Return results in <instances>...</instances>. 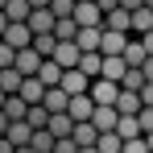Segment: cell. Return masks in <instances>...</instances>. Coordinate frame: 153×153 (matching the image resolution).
<instances>
[{
    "label": "cell",
    "instance_id": "35",
    "mask_svg": "<svg viewBox=\"0 0 153 153\" xmlns=\"http://www.w3.org/2000/svg\"><path fill=\"white\" fill-rule=\"evenodd\" d=\"M54 153H79V145H75V137H66V141H58V145H54Z\"/></svg>",
    "mask_w": 153,
    "mask_h": 153
},
{
    "label": "cell",
    "instance_id": "38",
    "mask_svg": "<svg viewBox=\"0 0 153 153\" xmlns=\"http://www.w3.org/2000/svg\"><path fill=\"white\" fill-rule=\"evenodd\" d=\"M141 75H145V83H153V58H145V66H141Z\"/></svg>",
    "mask_w": 153,
    "mask_h": 153
},
{
    "label": "cell",
    "instance_id": "16",
    "mask_svg": "<svg viewBox=\"0 0 153 153\" xmlns=\"http://www.w3.org/2000/svg\"><path fill=\"white\" fill-rule=\"evenodd\" d=\"M141 91H120V100H116V112L120 116H141Z\"/></svg>",
    "mask_w": 153,
    "mask_h": 153
},
{
    "label": "cell",
    "instance_id": "7",
    "mask_svg": "<svg viewBox=\"0 0 153 153\" xmlns=\"http://www.w3.org/2000/svg\"><path fill=\"white\" fill-rule=\"evenodd\" d=\"M62 91H66L71 100H75V95H87V91H91V79L83 75V71H66V75H62Z\"/></svg>",
    "mask_w": 153,
    "mask_h": 153
},
{
    "label": "cell",
    "instance_id": "40",
    "mask_svg": "<svg viewBox=\"0 0 153 153\" xmlns=\"http://www.w3.org/2000/svg\"><path fill=\"white\" fill-rule=\"evenodd\" d=\"M0 153H17V149H13V141H8V137H0Z\"/></svg>",
    "mask_w": 153,
    "mask_h": 153
},
{
    "label": "cell",
    "instance_id": "25",
    "mask_svg": "<svg viewBox=\"0 0 153 153\" xmlns=\"http://www.w3.org/2000/svg\"><path fill=\"white\" fill-rule=\"evenodd\" d=\"M21 83H25L21 71H13V66H8V71H0V91H4V95H17V91H21Z\"/></svg>",
    "mask_w": 153,
    "mask_h": 153
},
{
    "label": "cell",
    "instance_id": "27",
    "mask_svg": "<svg viewBox=\"0 0 153 153\" xmlns=\"http://www.w3.org/2000/svg\"><path fill=\"white\" fill-rule=\"evenodd\" d=\"M54 37H58V42H75V37H79V25H75V17L58 21V25H54Z\"/></svg>",
    "mask_w": 153,
    "mask_h": 153
},
{
    "label": "cell",
    "instance_id": "29",
    "mask_svg": "<svg viewBox=\"0 0 153 153\" xmlns=\"http://www.w3.org/2000/svg\"><path fill=\"white\" fill-rule=\"evenodd\" d=\"M33 50L42 54V58H54V50H58V37H54V33H42V37H33Z\"/></svg>",
    "mask_w": 153,
    "mask_h": 153
},
{
    "label": "cell",
    "instance_id": "24",
    "mask_svg": "<svg viewBox=\"0 0 153 153\" xmlns=\"http://www.w3.org/2000/svg\"><path fill=\"white\" fill-rule=\"evenodd\" d=\"M116 137H120V141H137V137H141V120H137V116H120Z\"/></svg>",
    "mask_w": 153,
    "mask_h": 153
},
{
    "label": "cell",
    "instance_id": "2",
    "mask_svg": "<svg viewBox=\"0 0 153 153\" xmlns=\"http://www.w3.org/2000/svg\"><path fill=\"white\" fill-rule=\"evenodd\" d=\"M0 42L13 46L17 54H21V50H33V29H29V25H8V33H4Z\"/></svg>",
    "mask_w": 153,
    "mask_h": 153
},
{
    "label": "cell",
    "instance_id": "14",
    "mask_svg": "<svg viewBox=\"0 0 153 153\" xmlns=\"http://www.w3.org/2000/svg\"><path fill=\"white\" fill-rule=\"evenodd\" d=\"M100 42H103V29H79V37H75V46L83 54H100Z\"/></svg>",
    "mask_w": 153,
    "mask_h": 153
},
{
    "label": "cell",
    "instance_id": "9",
    "mask_svg": "<svg viewBox=\"0 0 153 153\" xmlns=\"http://www.w3.org/2000/svg\"><path fill=\"white\" fill-rule=\"evenodd\" d=\"M103 29H108V33H128V37H132V13H124V8L108 13V17H103Z\"/></svg>",
    "mask_w": 153,
    "mask_h": 153
},
{
    "label": "cell",
    "instance_id": "28",
    "mask_svg": "<svg viewBox=\"0 0 153 153\" xmlns=\"http://www.w3.org/2000/svg\"><path fill=\"white\" fill-rule=\"evenodd\" d=\"M54 145H58V141H54L46 128H42V132H33V141H29V149H33V153H54Z\"/></svg>",
    "mask_w": 153,
    "mask_h": 153
},
{
    "label": "cell",
    "instance_id": "46",
    "mask_svg": "<svg viewBox=\"0 0 153 153\" xmlns=\"http://www.w3.org/2000/svg\"><path fill=\"white\" fill-rule=\"evenodd\" d=\"M79 153H100V149H79Z\"/></svg>",
    "mask_w": 153,
    "mask_h": 153
},
{
    "label": "cell",
    "instance_id": "36",
    "mask_svg": "<svg viewBox=\"0 0 153 153\" xmlns=\"http://www.w3.org/2000/svg\"><path fill=\"white\" fill-rule=\"evenodd\" d=\"M141 103H145V108H153V83H145V87H141Z\"/></svg>",
    "mask_w": 153,
    "mask_h": 153
},
{
    "label": "cell",
    "instance_id": "4",
    "mask_svg": "<svg viewBox=\"0 0 153 153\" xmlns=\"http://www.w3.org/2000/svg\"><path fill=\"white\" fill-rule=\"evenodd\" d=\"M42 54L37 50H21L17 54V62H13V71H21V79H37V71H42Z\"/></svg>",
    "mask_w": 153,
    "mask_h": 153
},
{
    "label": "cell",
    "instance_id": "13",
    "mask_svg": "<svg viewBox=\"0 0 153 153\" xmlns=\"http://www.w3.org/2000/svg\"><path fill=\"white\" fill-rule=\"evenodd\" d=\"M42 108H46L50 116H62V112L71 108V95H66L62 87H50V91H46V103H42Z\"/></svg>",
    "mask_w": 153,
    "mask_h": 153
},
{
    "label": "cell",
    "instance_id": "12",
    "mask_svg": "<svg viewBox=\"0 0 153 153\" xmlns=\"http://www.w3.org/2000/svg\"><path fill=\"white\" fill-rule=\"evenodd\" d=\"M46 132H50L54 141H66V137H75V120L62 112V116H50V124H46Z\"/></svg>",
    "mask_w": 153,
    "mask_h": 153
},
{
    "label": "cell",
    "instance_id": "1",
    "mask_svg": "<svg viewBox=\"0 0 153 153\" xmlns=\"http://www.w3.org/2000/svg\"><path fill=\"white\" fill-rule=\"evenodd\" d=\"M91 100L100 103V108H116V100H120V83L95 79V83H91Z\"/></svg>",
    "mask_w": 153,
    "mask_h": 153
},
{
    "label": "cell",
    "instance_id": "37",
    "mask_svg": "<svg viewBox=\"0 0 153 153\" xmlns=\"http://www.w3.org/2000/svg\"><path fill=\"white\" fill-rule=\"evenodd\" d=\"M120 8L124 13H137V8H145V0H120Z\"/></svg>",
    "mask_w": 153,
    "mask_h": 153
},
{
    "label": "cell",
    "instance_id": "30",
    "mask_svg": "<svg viewBox=\"0 0 153 153\" xmlns=\"http://www.w3.org/2000/svg\"><path fill=\"white\" fill-rule=\"evenodd\" d=\"M95 149H100V153H120V149H124V141H120L116 132H100V141H95Z\"/></svg>",
    "mask_w": 153,
    "mask_h": 153
},
{
    "label": "cell",
    "instance_id": "5",
    "mask_svg": "<svg viewBox=\"0 0 153 153\" xmlns=\"http://www.w3.org/2000/svg\"><path fill=\"white\" fill-rule=\"evenodd\" d=\"M124 50H128V33H108L103 29V42H100L103 58H124Z\"/></svg>",
    "mask_w": 153,
    "mask_h": 153
},
{
    "label": "cell",
    "instance_id": "3",
    "mask_svg": "<svg viewBox=\"0 0 153 153\" xmlns=\"http://www.w3.org/2000/svg\"><path fill=\"white\" fill-rule=\"evenodd\" d=\"M66 116H71L75 124H87V120L95 116V100H91V91H87V95H75L71 108H66Z\"/></svg>",
    "mask_w": 153,
    "mask_h": 153
},
{
    "label": "cell",
    "instance_id": "18",
    "mask_svg": "<svg viewBox=\"0 0 153 153\" xmlns=\"http://www.w3.org/2000/svg\"><path fill=\"white\" fill-rule=\"evenodd\" d=\"M95 141H100V128L91 124V120L87 124H75V145L79 149H95Z\"/></svg>",
    "mask_w": 153,
    "mask_h": 153
},
{
    "label": "cell",
    "instance_id": "15",
    "mask_svg": "<svg viewBox=\"0 0 153 153\" xmlns=\"http://www.w3.org/2000/svg\"><path fill=\"white\" fill-rule=\"evenodd\" d=\"M8 141H13V149H29V141H33V128L25 124V120H17V124H8V132H4Z\"/></svg>",
    "mask_w": 153,
    "mask_h": 153
},
{
    "label": "cell",
    "instance_id": "43",
    "mask_svg": "<svg viewBox=\"0 0 153 153\" xmlns=\"http://www.w3.org/2000/svg\"><path fill=\"white\" fill-rule=\"evenodd\" d=\"M4 33H8V17L0 13V37H4Z\"/></svg>",
    "mask_w": 153,
    "mask_h": 153
},
{
    "label": "cell",
    "instance_id": "39",
    "mask_svg": "<svg viewBox=\"0 0 153 153\" xmlns=\"http://www.w3.org/2000/svg\"><path fill=\"white\" fill-rule=\"evenodd\" d=\"M141 46H145V54L153 58V33H145V37H141Z\"/></svg>",
    "mask_w": 153,
    "mask_h": 153
},
{
    "label": "cell",
    "instance_id": "31",
    "mask_svg": "<svg viewBox=\"0 0 153 153\" xmlns=\"http://www.w3.org/2000/svg\"><path fill=\"white\" fill-rule=\"evenodd\" d=\"M75 8H79V0H54V4H50V13L58 17V21H66V17H75Z\"/></svg>",
    "mask_w": 153,
    "mask_h": 153
},
{
    "label": "cell",
    "instance_id": "41",
    "mask_svg": "<svg viewBox=\"0 0 153 153\" xmlns=\"http://www.w3.org/2000/svg\"><path fill=\"white\" fill-rule=\"evenodd\" d=\"M54 0H29V8H50Z\"/></svg>",
    "mask_w": 153,
    "mask_h": 153
},
{
    "label": "cell",
    "instance_id": "33",
    "mask_svg": "<svg viewBox=\"0 0 153 153\" xmlns=\"http://www.w3.org/2000/svg\"><path fill=\"white\" fill-rule=\"evenodd\" d=\"M137 120H141V137H149V132H153V108H141Z\"/></svg>",
    "mask_w": 153,
    "mask_h": 153
},
{
    "label": "cell",
    "instance_id": "34",
    "mask_svg": "<svg viewBox=\"0 0 153 153\" xmlns=\"http://www.w3.org/2000/svg\"><path fill=\"white\" fill-rule=\"evenodd\" d=\"M120 153H149V145H145V137H137V141H124Z\"/></svg>",
    "mask_w": 153,
    "mask_h": 153
},
{
    "label": "cell",
    "instance_id": "47",
    "mask_svg": "<svg viewBox=\"0 0 153 153\" xmlns=\"http://www.w3.org/2000/svg\"><path fill=\"white\" fill-rule=\"evenodd\" d=\"M79 4H95V0H79Z\"/></svg>",
    "mask_w": 153,
    "mask_h": 153
},
{
    "label": "cell",
    "instance_id": "19",
    "mask_svg": "<svg viewBox=\"0 0 153 153\" xmlns=\"http://www.w3.org/2000/svg\"><path fill=\"white\" fill-rule=\"evenodd\" d=\"M17 95H21V100H25L29 108H33V103H46V87H42V83H37V79H25V83H21V91H17Z\"/></svg>",
    "mask_w": 153,
    "mask_h": 153
},
{
    "label": "cell",
    "instance_id": "50",
    "mask_svg": "<svg viewBox=\"0 0 153 153\" xmlns=\"http://www.w3.org/2000/svg\"><path fill=\"white\" fill-rule=\"evenodd\" d=\"M17 153H33V149H17Z\"/></svg>",
    "mask_w": 153,
    "mask_h": 153
},
{
    "label": "cell",
    "instance_id": "8",
    "mask_svg": "<svg viewBox=\"0 0 153 153\" xmlns=\"http://www.w3.org/2000/svg\"><path fill=\"white\" fill-rule=\"evenodd\" d=\"M58 25V17H54L50 8H33V17H29V29H33V37H42V33H54Z\"/></svg>",
    "mask_w": 153,
    "mask_h": 153
},
{
    "label": "cell",
    "instance_id": "48",
    "mask_svg": "<svg viewBox=\"0 0 153 153\" xmlns=\"http://www.w3.org/2000/svg\"><path fill=\"white\" fill-rule=\"evenodd\" d=\"M4 4H8V0H0V13H4Z\"/></svg>",
    "mask_w": 153,
    "mask_h": 153
},
{
    "label": "cell",
    "instance_id": "49",
    "mask_svg": "<svg viewBox=\"0 0 153 153\" xmlns=\"http://www.w3.org/2000/svg\"><path fill=\"white\" fill-rule=\"evenodd\" d=\"M145 8H153V0H145Z\"/></svg>",
    "mask_w": 153,
    "mask_h": 153
},
{
    "label": "cell",
    "instance_id": "22",
    "mask_svg": "<svg viewBox=\"0 0 153 153\" xmlns=\"http://www.w3.org/2000/svg\"><path fill=\"white\" fill-rule=\"evenodd\" d=\"M153 33V8H137L132 13V37H145Z\"/></svg>",
    "mask_w": 153,
    "mask_h": 153
},
{
    "label": "cell",
    "instance_id": "21",
    "mask_svg": "<svg viewBox=\"0 0 153 153\" xmlns=\"http://www.w3.org/2000/svg\"><path fill=\"white\" fill-rule=\"evenodd\" d=\"M79 71L95 83V79L103 75V54H83V58H79Z\"/></svg>",
    "mask_w": 153,
    "mask_h": 153
},
{
    "label": "cell",
    "instance_id": "23",
    "mask_svg": "<svg viewBox=\"0 0 153 153\" xmlns=\"http://www.w3.org/2000/svg\"><path fill=\"white\" fill-rule=\"evenodd\" d=\"M4 116H8V124L25 120V116H29V103L21 100V95H8V103H4Z\"/></svg>",
    "mask_w": 153,
    "mask_h": 153
},
{
    "label": "cell",
    "instance_id": "45",
    "mask_svg": "<svg viewBox=\"0 0 153 153\" xmlns=\"http://www.w3.org/2000/svg\"><path fill=\"white\" fill-rule=\"evenodd\" d=\"M145 145H149V153H153V132H149V137H145Z\"/></svg>",
    "mask_w": 153,
    "mask_h": 153
},
{
    "label": "cell",
    "instance_id": "17",
    "mask_svg": "<svg viewBox=\"0 0 153 153\" xmlns=\"http://www.w3.org/2000/svg\"><path fill=\"white\" fill-rule=\"evenodd\" d=\"M124 75H128V62H124V58H103V75L100 79H108V83H124Z\"/></svg>",
    "mask_w": 153,
    "mask_h": 153
},
{
    "label": "cell",
    "instance_id": "6",
    "mask_svg": "<svg viewBox=\"0 0 153 153\" xmlns=\"http://www.w3.org/2000/svg\"><path fill=\"white\" fill-rule=\"evenodd\" d=\"M79 58H83V50H79L75 42H58V50H54V62H58L62 71H79Z\"/></svg>",
    "mask_w": 153,
    "mask_h": 153
},
{
    "label": "cell",
    "instance_id": "26",
    "mask_svg": "<svg viewBox=\"0 0 153 153\" xmlns=\"http://www.w3.org/2000/svg\"><path fill=\"white\" fill-rule=\"evenodd\" d=\"M25 124L33 128V132H42V128L50 124V112H46L42 103H33V108H29V116H25Z\"/></svg>",
    "mask_w": 153,
    "mask_h": 153
},
{
    "label": "cell",
    "instance_id": "42",
    "mask_svg": "<svg viewBox=\"0 0 153 153\" xmlns=\"http://www.w3.org/2000/svg\"><path fill=\"white\" fill-rule=\"evenodd\" d=\"M4 132H8V116L0 112V137H4Z\"/></svg>",
    "mask_w": 153,
    "mask_h": 153
},
{
    "label": "cell",
    "instance_id": "44",
    "mask_svg": "<svg viewBox=\"0 0 153 153\" xmlns=\"http://www.w3.org/2000/svg\"><path fill=\"white\" fill-rule=\"evenodd\" d=\"M4 103H8V95H4V91H0V112H4Z\"/></svg>",
    "mask_w": 153,
    "mask_h": 153
},
{
    "label": "cell",
    "instance_id": "20",
    "mask_svg": "<svg viewBox=\"0 0 153 153\" xmlns=\"http://www.w3.org/2000/svg\"><path fill=\"white\" fill-rule=\"evenodd\" d=\"M145 58H149V54H145V46H141V37H128V50H124V62H128V66H132V71H141V66H145Z\"/></svg>",
    "mask_w": 153,
    "mask_h": 153
},
{
    "label": "cell",
    "instance_id": "32",
    "mask_svg": "<svg viewBox=\"0 0 153 153\" xmlns=\"http://www.w3.org/2000/svg\"><path fill=\"white\" fill-rule=\"evenodd\" d=\"M13 62H17V50H13V46H4V42H0V71H8V66H13Z\"/></svg>",
    "mask_w": 153,
    "mask_h": 153
},
{
    "label": "cell",
    "instance_id": "11",
    "mask_svg": "<svg viewBox=\"0 0 153 153\" xmlns=\"http://www.w3.org/2000/svg\"><path fill=\"white\" fill-rule=\"evenodd\" d=\"M91 124L100 128V132H116V124H120V112H116V108H100V103H95Z\"/></svg>",
    "mask_w": 153,
    "mask_h": 153
},
{
    "label": "cell",
    "instance_id": "10",
    "mask_svg": "<svg viewBox=\"0 0 153 153\" xmlns=\"http://www.w3.org/2000/svg\"><path fill=\"white\" fill-rule=\"evenodd\" d=\"M62 75H66V71H62L54 58H46V62H42V71H37V83L50 91V87H62Z\"/></svg>",
    "mask_w": 153,
    "mask_h": 153
}]
</instances>
